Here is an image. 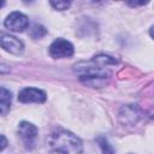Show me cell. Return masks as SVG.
<instances>
[{"mask_svg":"<svg viewBox=\"0 0 154 154\" xmlns=\"http://www.w3.org/2000/svg\"><path fill=\"white\" fill-rule=\"evenodd\" d=\"M117 60L109 55H97L89 61H82L75 65V72L81 82L89 87L101 88L107 84L111 77V65H116Z\"/></svg>","mask_w":154,"mask_h":154,"instance_id":"1","label":"cell"},{"mask_svg":"<svg viewBox=\"0 0 154 154\" xmlns=\"http://www.w3.org/2000/svg\"><path fill=\"white\" fill-rule=\"evenodd\" d=\"M48 147L51 154H81L83 150L79 137L63 129H57L49 135Z\"/></svg>","mask_w":154,"mask_h":154,"instance_id":"2","label":"cell"},{"mask_svg":"<svg viewBox=\"0 0 154 154\" xmlns=\"http://www.w3.org/2000/svg\"><path fill=\"white\" fill-rule=\"evenodd\" d=\"M73 52H75V48L72 43L64 38H57L49 46V55L54 59L69 58L73 54Z\"/></svg>","mask_w":154,"mask_h":154,"instance_id":"3","label":"cell"},{"mask_svg":"<svg viewBox=\"0 0 154 154\" xmlns=\"http://www.w3.org/2000/svg\"><path fill=\"white\" fill-rule=\"evenodd\" d=\"M5 26L11 30V31H23L24 29L28 28L29 25V19L25 14H23L22 12H12L7 16V18L5 19Z\"/></svg>","mask_w":154,"mask_h":154,"instance_id":"4","label":"cell"},{"mask_svg":"<svg viewBox=\"0 0 154 154\" xmlns=\"http://www.w3.org/2000/svg\"><path fill=\"white\" fill-rule=\"evenodd\" d=\"M18 135L28 148H32L37 138V128L29 122H22L18 126Z\"/></svg>","mask_w":154,"mask_h":154,"instance_id":"5","label":"cell"},{"mask_svg":"<svg viewBox=\"0 0 154 154\" xmlns=\"http://www.w3.org/2000/svg\"><path fill=\"white\" fill-rule=\"evenodd\" d=\"M46 99H47L46 93L37 88H24L18 94V100L24 103H30V102L42 103L46 101Z\"/></svg>","mask_w":154,"mask_h":154,"instance_id":"6","label":"cell"},{"mask_svg":"<svg viewBox=\"0 0 154 154\" xmlns=\"http://www.w3.org/2000/svg\"><path fill=\"white\" fill-rule=\"evenodd\" d=\"M0 47L16 55H19L24 49V45L22 41L5 32H0Z\"/></svg>","mask_w":154,"mask_h":154,"instance_id":"7","label":"cell"},{"mask_svg":"<svg viewBox=\"0 0 154 154\" xmlns=\"http://www.w3.org/2000/svg\"><path fill=\"white\" fill-rule=\"evenodd\" d=\"M11 108V91L6 88H0V114L5 116Z\"/></svg>","mask_w":154,"mask_h":154,"instance_id":"8","label":"cell"},{"mask_svg":"<svg viewBox=\"0 0 154 154\" xmlns=\"http://www.w3.org/2000/svg\"><path fill=\"white\" fill-rule=\"evenodd\" d=\"M96 142L99 143V146H100V148H101V150H102L103 154H113V153H114L113 147L109 144V142H108L105 137L99 136V137L96 138Z\"/></svg>","mask_w":154,"mask_h":154,"instance_id":"9","label":"cell"},{"mask_svg":"<svg viewBox=\"0 0 154 154\" xmlns=\"http://www.w3.org/2000/svg\"><path fill=\"white\" fill-rule=\"evenodd\" d=\"M46 34H47V30H46L42 25H38V24L34 25L32 29L30 30V36H31L32 38H41V37L45 36Z\"/></svg>","mask_w":154,"mask_h":154,"instance_id":"10","label":"cell"},{"mask_svg":"<svg viewBox=\"0 0 154 154\" xmlns=\"http://www.w3.org/2000/svg\"><path fill=\"white\" fill-rule=\"evenodd\" d=\"M51 5H52L55 10L64 11V10H67V8H69L70 2H69V1H51Z\"/></svg>","mask_w":154,"mask_h":154,"instance_id":"11","label":"cell"},{"mask_svg":"<svg viewBox=\"0 0 154 154\" xmlns=\"http://www.w3.org/2000/svg\"><path fill=\"white\" fill-rule=\"evenodd\" d=\"M7 147V140L4 135H0V152Z\"/></svg>","mask_w":154,"mask_h":154,"instance_id":"12","label":"cell"},{"mask_svg":"<svg viewBox=\"0 0 154 154\" xmlns=\"http://www.w3.org/2000/svg\"><path fill=\"white\" fill-rule=\"evenodd\" d=\"M2 5H4V2H0V7H1V6H2Z\"/></svg>","mask_w":154,"mask_h":154,"instance_id":"13","label":"cell"}]
</instances>
